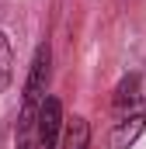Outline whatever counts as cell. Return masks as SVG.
Returning <instances> with one entry per match:
<instances>
[{
    "instance_id": "1",
    "label": "cell",
    "mask_w": 146,
    "mask_h": 149,
    "mask_svg": "<svg viewBox=\"0 0 146 149\" xmlns=\"http://www.w3.org/2000/svg\"><path fill=\"white\" fill-rule=\"evenodd\" d=\"M146 128V101L139 94V76H125L115 90V128H111V146L129 149Z\"/></svg>"
},
{
    "instance_id": "2",
    "label": "cell",
    "mask_w": 146,
    "mask_h": 149,
    "mask_svg": "<svg viewBox=\"0 0 146 149\" xmlns=\"http://www.w3.org/2000/svg\"><path fill=\"white\" fill-rule=\"evenodd\" d=\"M49 63L52 52L49 45H38L35 59H32V73L25 80V108H21V128H35V111L45 101V87H49Z\"/></svg>"
},
{
    "instance_id": "3",
    "label": "cell",
    "mask_w": 146,
    "mask_h": 149,
    "mask_svg": "<svg viewBox=\"0 0 146 149\" xmlns=\"http://www.w3.org/2000/svg\"><path fill=\"white\" fill-rule=\"evenodd\" d=\"M59 128H63V104L56 97H45L35 111V139L42 149H56L59 142Z\"/></svg>"
},
{
    "instance_id": "4",
    "label": "cell",
    "mask_w": 146,
    "mask_h": 149,
    "mask_svg": "<svg viewBox=\"0 0 146 149\" xmlns=\"http://www.w3.org/2000/svg\"><path fill=\"white\" fill-rule=\"evenodd\" d=\"M87 142H91V128H87V121H84V118H73L70 125H66L63 149H87Z\"/></svg>"
},
{
    "instance_id": "5",
    "label": "cell",
    "mask_w": 146,
    "mask_h": 149,
    "mask_svg": "<svg viewBox=\"0 0 146 149\" xmlns=\"http://www.w3.org/2000/svg\"><path fill=\"white\" fill-rule=\"evenodd\" d=\"M7 76H11V49H7V38L0 35V90H4Z\"/></svg>"
},
{
    "instance_id": "6",
    "label": "cell",
    "mask_w": 146,
    "mask_h": 149,
    "mask_svg": "<svg viewBox=\"0 0 146 149\" xmlns=\"http://www.w3.org/2000/svg\"><path fill=\"white\" fill-rule=\"evenodd\" d=\"M18 149H32V128H21V142Z\"/></svg>"
}]
</instances>
